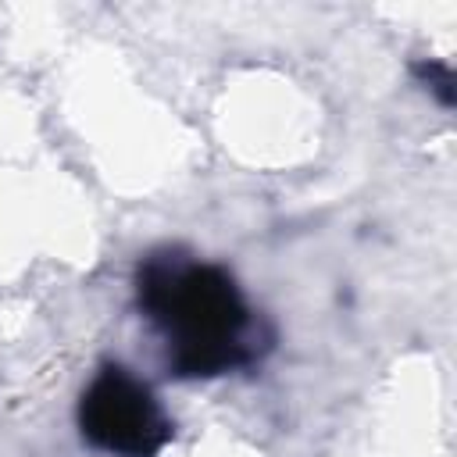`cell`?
<instances>
[{"label": "cell", "instance_id": "6da1fadb", "mask_svg": "<svg viewBox=\"0 0 457 457\" xmlns=\"http://www.w3.org/2000/svg\"><path fill=\"white\" fill-rule=\"evenodd\" d=\"M136 311L164 346L171 378H221L246 371L275 346V328L225 264L186 246H154L132 271Z\"/></svg>", "mask_w": 457, "mask_h": 457}, {"label": "cell", "instance_id": "7a4b0ae2", "mask_svg": "<svg viewBox=\"0 0 457 457\" xmlns=\"http://www.w3.org/2000/svg\"><path fill=\"white\" fill-rule=\"evenodd\" d=\"M86 446L107 457H157L175 439V421L154 386L121 361H100L75 403Z\"/></svg>", "mask_w": 457, "mask_h": 457}]
</instances>
